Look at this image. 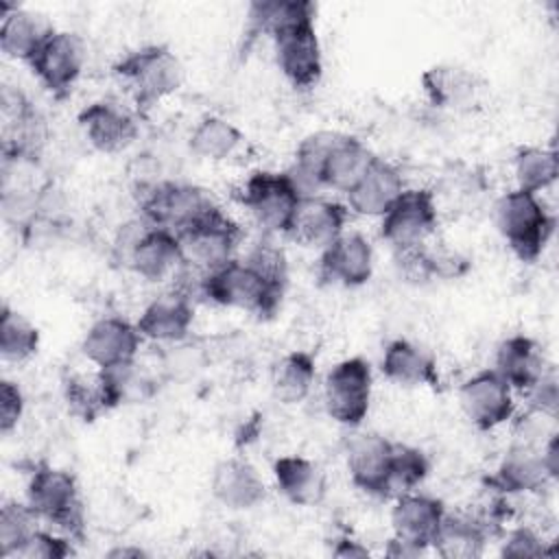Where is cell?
Here are the masks:
<instances>
[{
	"label": "cell",
	"mask_w": 559,
	"mask_h": 559,
	"mask_svg": "<svg viewBox=\"0 0 559 559\" xmlns=\"http://www.w3.org/2000/svg\"><path fill=\"white\" fill-rule=\"evenodd\" d=\"M85 59L87 50L81 35L55 28L26 61V66L41 87H46L57 100H63L76 85L85 68Z\"/></svg>",
	"instance_id": "9c48e42d"
},
{
	"label": "cell",
	"mask_w": 559,
	"mask_h": 559,
	"mask_svg": "<svg viewBox=\"0 0 559 559\" xmlns=\"http://www.w3.org/2000/svg\"><path fill=\"white\" fill-rule=\"evenodd\" d=\"M371 391V362L362 356L343 358L330 367L323 380L325 413L341 426L358 428L369 415Z\"/></svg>",
	"instance_id": "52a82bcc"
},
{
	"label": "cell",
	"mask_w": 559,
	"mask_h": 559,
	"mask_svg": "<svg viewBox=\"0 0 559 559\" xmlns=\"http://www.w3.org/2000/svg\"><path fill=\"white\" fill-rule=\"evenodd\" d=\"M76 122L85 140L100 153H120L129 144H133L140 133L138 114L122 103L109 98L85 105L79 111Z\"/></svg>",
	"instance_id": "4fadbf2b"
},
{
	"label": "cell",
	"mask_w": 559,
	"mask_h": 559,
	"mask_svg": "<svg viewBox=\"0 0 559 559\" xmlns=\"http://www.w3.org/2000/svg\"><path fill=\"white\" fill-rule=\"evenodd\" d=\"M459 404L467 421L480 432H489L515 415L513 389L493 367L474 373L461 384Z\"/></svg>",
	"instance_id": "7c38bea8"
},
{
	"label": "cell",
	"mask_w": 559,
	"mask_h": 559,
	"mask_svg": "<svg viewBox=\"0 0 559 559\" xmlns=\"http://www.w3.org/2000/svg\"><path fill=\"white\" fill-rule=\"evenodd\" d=\"M210 489L216 502L231 511H249L266 498L258 469L242 456H227L214 465Z\"/></svg>",
	"instance_id": "44dd1931"
},
{
	"label": "cell",
	"mask_w": 559,
	"mask_h": 559,
	"mask_svg": "<svg viewBox=\"0 0 559 559\" xmlns=\"http://www.w3.org/2000/svg\"><path fill=\"white\" fill-rule=\"evenodd\" d=\"M489 535V528L476 515L445 511L430 548L443 559H474L485 552Z\"/></svg>",
	"instance_id": "f546056e"
},
{
	"label": "cell",
	"mask_w": 559,
	"mask_h": 559,
	"mask_svg": "<svg viewBox=\"0 0 559 559\" xmlns=\"http://www.w3.org/2000/svg\"><path fill=\"white\" fill-rule=\"evenodd\" d=\"M317 378V358L306 349H295L277 360L271 376V389L282 404L304 402Z\"/></svg>",
	"instance_id": "1f68e13d"
},
{
	"label": "cell",
	"mask_w": 559,
	"mask_h": 559,
	"mask_svg": "<svg viewBox=\"0 0 559 559\" xmlns=\"http://www.w3.org/2000/svg\"><path fill=\"white\" fill-rule=\"evenodd\" d=\"M255 271H260L269 282L284 288L288 286V260L286 253L271 240L258 242L245 258Z\"/></svg>",
	"instance_id": "b9f144b4"
},
{
	"label": "cell",
	"mask_w": 559,
	"mask_h": 559,
	"mask_svg": "<svg viewBox=\"0 0 559 559\" xmlns=\"http://www.w3.org/2000/svg\"><path fill=\"white\" fill-rule=\"evenodd\" d=\"M238 201L264 234H288L301 197L284 170H253L240 183Z\"/></svg>",
	"instance_id": "8992f818"
},
{
	"label": "cell",
	"mask_w": 559,
	"mask_h": 559,
	"mask_svg": "<svg viewBox=\"0 0 559 559\" xmlns=\"http://www.w3.org/2000/svg\"><path fill=\"white\" fill-rule=\"evenodd\" d=\"M332 555L341 557V559H365V557H369V548L362 546L358 539L343 535V537L334 539Z\"/></svg>",
	"instance_id": "bcb514c9"
},
{
	"label": "cell",
	"mask_w": 559,
	"mask_h": 559,
	"mask_svg": "<svg viewBox=\"0 0 559 559\" xmlns=\"http://www.w3.org/2000/svg\"><path fill=\"white\" fill-rule=\"evenodd\" d=\"M373 275V247L360 231H343L319 255V277L328 284L358 288Z\"/></svg>",
	"instance_id": "5bb4252c"
},
{
	"label": "cell",
	"mask_w": 559,
	"mask_h": 559,
	"mask_svg": "<svg viewBox=\"0 0 559 559\" xmlns=\"http://www.w3.org/2000/svg\"><path fill=\"white\" fill-rule=\"evenodd\" d=\"M98 382L107 411L127 402H138L148 389V380L144 378L135 360L109 369H98Z\"/></svg>",
	"instance_id": "8d00e7d4"
},
{
	"label": "cell",
	"mask_w": 559,
	"mask_h": 559,
	"mask_svg": "<svg viewBox=\"0 0 559 559\" xmlns=\"http://www.w3.org/2000/svg\"><path fill=\"white\" fill-rule=\"evenodd\" d=\"M493 223L511 253L520 262L533 264L552 238L557 221L539 194L513 188L496 199Z\"/></svg>",
	"instance_id": "7a4b0ae2"
},
{
	"label": "cell",
	"mask_w": 559,
	"mask_h": 559,
	"mask_svg": "<svg viewBox=\"0 0 559 559\" xmlns=\"http://www.w3.org/2000/svg\"><path fill=\"white\" fill-rule=\"evenodd\" d=\"M245 142L242 131L223 116H205L190 131V151L207 162L229 159Z\"/></svg>",
	"instance_id": "d6a6232c"
},
{
	"label": "cell",
	"mask_w": 559,
	"mask_h": 559,
	"mask_svg": "<svg viewBox=\"0 0 559 559\" xmlns=\"http://www.w3.org/2000/svg\"><path fill=\"white\" fill-rule=\"evenodd\" d=\"M37 513L28 507V502L7 500L0 509V555L11 557V552L35 531L39 528Z\"/></svg>",
	"instance_id": "f35d334b"
},
{
	"label": "cell",
	"mask_w": 559,
	"mask_h": 559,
	"mask_svg": "<svg viewBox=\"0 0 559 559\" xmlns=\"http://www.w3.org/2000/svg\"><path fill=\"white\" fill-rule=\"evenodd\" d=\"M421 90L430 105L437 109H465L472 107L480 92L478 76L454 63H437L421 74Z\"/></svg>",
	"instance_id": "4316f807"
},
{
	"label": "cell",
	"mask_w": 559,
	"mask_h": 559,
	"mask_svg": "<svg viewBox=\"0 0 559 559\" xmlns=\"http://www.w3.org/2000/svg\"><path fill=\"white\" fill-rule=\"evenodd\" d=\"M500 555L515 557V559H533V557L550 555V550L537 531H533L531 526H518L507 533L500 546Z\"/></svg>",
	"instance_id": "7bdbcfd3"
},
{
	"label": "cell",
	"mask_w": 559,
	"mask_h": 559,
	"mask_svg": "<svg viewBox=\"0 0 559 559\" xmlns=\"http://www.w3.org/2000/svg\"><path fill=\"white\" fill-rule=\"evenodd\" d=\"M142 334L135 323L122 317H103L94 321L81 338V354L98 369L133 362L142 347Z\"/></svg>",
	"instance_id": "9a60e30c"
},
{
	"label": "cell",
	"mask_w": 559,
	"mask_h": 559,
	"mask_svg": "<svg viewBox=\"0 0 559 559\" xmlns=\"http://www.w3.org/2000/svg\"><path fill=\"white\" fill-rule=\"evenodd\" d=\"M0 50L9 59L28 61L55 31L46 15L20 4L0 2Z\"/></svg>",
	"instance_id": "d4e9b609"
},
{
	"label": "cell",
	"mask_w": 559,
	"mask_h": 559,
	"mask_svg": "<svg viewBox=\"0 0 559 559\" xmlns=\"http://www.w3.org/2000/svg\"><path fill=\"white\" fill-rule=\"evenodd\" d=\"M271 41L280 72L295 90H310L321 81L323 55L314 17L280 31Z\"/></svg>",
	"instance_id": "8fae6325"
},
{
	"label": "cell",
	"mask_w": 559,
	"mask_h": 559,
	"mask_svg": "<svg viewBox=\"0 0 559 559\" xmlns=\"http://www.w3.org/2000/svg\"><path fill=\"white\" fill-rule=\"evenodd\" d=\"M76 555L74 539L63 533H50L35 528L13 552L9 559H68Z\"/></svg>",
	"instance_id": "ab89813d"
},
{
	"label": "cell",
	"mask_w": 559,
	"mask_h": 559,
	"mask_svg": "<svg viewBox=\"0 0 559 559\" xmlns=\"http://www.w3.org/2000/svg\"><path fill=\"white\" fill-rule=\"evenodd\" d=\"M550 474L542 459V448L511 441L509 450L500 459L496 472L489 476V485L498 493H542L550 483Z\"/></svg>",
	"instance_id": "603a6c76"
},
{
	"label": "cell",
	"mask_w": 559,
	"mask_h": 559,
	"mask_svg": "<svg viewBox=\"0 0 559 559\" xmlns=\"http://www.w3.org/2000/svg\"><path fill=\"white\" fill-rule=\"evenodd\" d=\"M39 349V330L22 312L2 304L0 310V356L4 362H26Z\"/></svg>",
	"instance_id": "e575fe53"
},
{
	"label": "cell",
	"mask_w": 559,
	"mask_h": 559,
	"mask_svg": "<svg viewBox=\"0 0 559 559\" xmlns=\"http://www.w3.org/2000/svg\"><path fill=\"white\" fill-rule=\"evenodd\" d=\"M380 371L389 382L400 386H430L439 389L441 378L435 358L408 338H393L386 343Z\"/></svg>",
	"instance_id": "484cf974"
},
{
	"label": "cell",
	"mask_w": 559,
	"mask_h": 559,
	"mask_svg": "<svg viewBox=\"0 0 559 559\" xmlns=\"http://www.w3.org/2000/svg\"><path fill=\"white\" fill-rule=\"evenodd\" d=\"M373 159L376 155L362 140L349 133H341L321 166L323 190H338L347 194Z\"/></svg>",
	"instance_id": "f1b7e54d"
},
{
	"label": "cell",
	"mask_w": 559,
	"mask_h": 559,
	"mask_svg": "<svg viewBox=\"0 0 559 559\" xmlns=\"http://www.w3.org/2000/svg\"><path fill=\"white\" fill-rule=\"evenodd\" d=\"M552 365L546 362V356L535 338L526 334H511L496 347L493 369L507 380V384L526 393Z\"/></svg>",
	"instance_id": "cb8c5ba5"
},
{
	"label": "cell",
	"mask_w": 559,
	"mask_h": 559,
	"mask_svg": "<svg viewBox=\"0 0 559 559\" xmlns=\"http://www.w3.org/2000/svg\"><path fill=\"white\" fill-rule=\"evenodd\" d=\"M284 288L269 282L260 271H255L247 260H229L221 269L203 275L201 297L223 306L236 308L258 319H269L280 310Z\"/></svg>",
	"instance_id": "277c9868"
},
{
	"label": "cell",
	"mask_w": 559,
	"mask_h": 559,
	"mask_svg": "<svg viewBox=\"0 0 559 559\" xmlns=\"http://www.w3.org/2000/svg\"><path fill=\"white\" fill-rule=\"evenodd\" d=\"M524 397H526V408H535V411H542V413H548V415L557 417V411H559V380H557L555 369L550 367L524 393Z\"/></svg>",
	"instance_id": "ee69618b"
},
{
	"label": "cell",
	"mask_w": 559,
	"mask_h": 559,
	"mask_svg": "<svg viewBox=\"0 0 559 559\" xmlns=\"http://www.w3.org/2000/svg\"><path fill=\"white\" fill-rule=\"evenodd\" d=\"M273 480L277 491L297 507H314L325 498V474L306 456H277L273 461Z\"/></svg>",
	"instance_id": "83f0119b"
},
{
	"label": "cell",
	"mask_w": 559,
	"mask_h": 559,
	"mask_svg": "<svg viewBox=\"0 0 559 559\" xmlns=\"http://www.w3.org/2000/svg\"><path fill=\"white\" fill-rule=\"evenodd\" d=\"M177 238L181 240L186 264L192 271L207 275L234 260L242 229L216 205L210 214H205Z\"/></svg>",
	"instance_id": "ba28073f"
},
{
	"label": "cell",
	"mask_w": 559,
	"mask_h": 559,
	"mask_svg": "<svg viewBox=\"0 0 559 559\" xmlns=\"http://www.w3.org/2000/svg\"><path fill=\"white\" fill-rule=\"evenodd\" d=\"M308 17H317V4L310 0H255L247 7L245 33L251 39L260 35L273 39L280 31Z\"/></svg>",
	"instance_id": "4dcf8cb0"
},
{
	"label": "cell",
	"mask_w": 559,
	"mask_h": 559,
	"mask_svg": "<svg viewBox=\"0 0 559 559\" xmlns=\"http://www.w3.org/2000/svg\"><path fill=\"white\" fill-rule=\"evenodd\" d=\"M63 397L68 411L83 421H94L100 413L107 411L98 373L94 378H87L83 373H68L63 378Z\"/></svg>",
	"instance_id": "74e56055"
},
{
	"label": "cell",
	"mask_w": 559,
	"mask_h": 559,
	"mask_svg": "<svg viewBox=\"0 0 559 559\" xmlns=\"http://www.w3.org/2000/svg\"><path fill=\"white\" fill-rule=\"evenodd\" d=\"M24 393L13 380L0 382V432L11 435L24 415Z\"/></svg>",
	"instance_id": "f6af8a7d"
},
{
	"label": "cell",
	"mask_w": 559,
	"mask_h": 559,
	"mask_svg": "<svg viewBox=\"0 0 559 559\" xmlns=\"http://www.w3.org/2000/svg\"><path fill=\"white\" fill-rule=\"evenodd\" d=\"M445 507L439 498L411 491L393 498L391 507V528L393 537L408 542L424 552L430 550L432 539L443 522Z\"/></svg>",
	"instance_id": "d6986e66"
},
{
	"label": "cell",
	"mask_w": 559,
	"mask_h": 559,
	"mask_svg": "<svg viewBox=\"0 0 559 559\" xmlns=\"http://www.w3.org/2000/svg\"><path fill=\"white\" fill-rule=\"evenodd\" d=\"M349 218H352V212L347 203L328 199L323 194L306 197L299 201L286 236H290L293 240L306 247L325 249L332 240H336L345 231Z\"/></svg>",
	"instance_id": "e0dca14e"
},
{
	"label": "cell",
	"mask_w": 559,
	"mask_h": 559,
	"mask_svg": "<svg viewBox=\"0 0 559 559\" xmlns=\"http://www.w3.org/2000/svg\"><path fill=\"white\" fill-rule=\"evenodd\" d=\"M428 472L430 459L424 450L406 443H395L386 476V498L417 491V487L428 478Z\"/></svg>",
	"instance_id": "d590c367"
},
{
	"label": "cell",
	"mask_w": 559,
	"mask_h": 559,
	"mask_svg": "<svg viewBox=\"0 0 559 559\" xmlns=\"http://www.w3.org/2000/svg\"><path fill=\"white\" fill-rule=\"evenodd\" d=\"M124 266L151 284L175 280L186 266L181 240L177 234L151 225L133 247Z\"/></svg>",
	"instance_id": "ac0fdd59"
},
{
	"label": "cell",
	"mask_w": 559,
	"mask_h": 559,
	"mask_svg": "<svg viewBox=\"0 0 559 559\" xmlns=\"http://www.w3.org/2000/svg\"><path fill=\"white\" fill-rule=\"evenodd\" d=\"M395 441L378 432H358L347 441V472L352 483L373 498L386 500V476Z\"/></svg>",
	"instance_id": "2e32d148"
},
{
	"label": "cell",
	"mask_w": 559,
	"mask_h": 559,
	"mask_svg": "<svg viewBox=\"0 0 559 559\" xmlns=\"http://www.w3.org/2000/svg\"><path fill=\"white\" fill-rule=\"evenodd\" d=\"M140 216L151 225L164 227L177 236L210 214L216 203L207 190L183 181H153L140 186Z\"/></svg>",
	"instance_id": "5b68a950"
},
{
	"label": "cell",
	"mask_w": 559,
	"mask_h": 559,
	"mask_svg": "<svg viewBox=\"0 0 559 559\" xmlns=\"http://www.w3.org/2000/svg\"><path fill=\"white\" fill-rule=\"evenodd\" d=\"M384 555H389V557H402V559H413V557L424 555V550L417 548V546H413V544H408V542H402V539H397V537H391L389 544H386V548H384Z\"/></svg>",
	"instance_id": "7dc6e473"
},
{
	"label": "cell",
	"mask_w": 559,
	"mask_h": 559,
	"mask_svg": "<svg viewBox=\"0 0 559 559\" xmlns=\"http://www.w3.org/2000/svg\"><path fill=\"white\" fill-rule=\"evenodd\" d=\"M26 502L39 520L52 524L76 544L85 539V504L79 483L68 469L37 463L26 483Z\"/></svg>",
	"instance_id": "3957f363"
},
{
	"label": "cell",
	"mask_w": 559,
	"mask_h": 559,
	"mask_svg": "<svg viewBox=\"0 0 559 559\" xmlns=\"http://www.w3.org/2000/svg\"><path fill=\"white\" fill-rule=\"evenodd\" d=\"M439 227L437 192L430 188H406L380 218V238L393 249L426 245Z\"/></svg>",
	"instance_id": "30bf717a"
},
{
	"label": "cell",
	"mask_w": 559,
	"mask_h": 559,
	"mask_svg": "<svg viewBox=\"0 0 559 559\" xmlns=\"http://www.w3.org/2000/svg\"><path fill=\"white\" fill-rule=\"evenodd\" d=\"M109 559H142L148 557V552L140 546H116L105 552Z\"/></svg>",
	"instance_id": "c3c4849f"
},
{
	"label": "cell",
	"mask_w": 559,
	"mask_h": 559,
	"mask_svg": "<svg viewBox=\"0 0 559 559\" xmlns=\"http://www.w3.org/2000/svg\"><path fill=\"white\" fill-rule=\"evenodd\" d=\"M116 79L127 87L135 111H146L173 96L186 81L181 59L164 44H148L114 63Z\"/></svg>",
	"instance_id": "6da1fadb"
},
{
	"label": "cell",
	"mask_w": 559,
	"mask_h": 559,
	"mask_svg": "<svg viewBox=\"0 0 559 559\" xmlns=\"http://www.w3.org/2000/svg\"><path fill=\"white\" fill-rule=\"evenodd\" d=\"M393 266H395L397 275L413 286H424V284L437 280L432 255L426 245L393 249Z\"/></svg>",
	"instance_id": "60d3db41"
},
{
	"label": "cell",
	"mask_w": 559,
	"mask_h": 559,
	"mask_svg": "<svg viewBox=\"0 0 559 559\" xmlns=\"http://www.w3.org/2000/svg\"><path fill=\"white\" fill-rule=\"evenodd\" d=\"M515 188L533 194L548 190L559 175V162L555 148L548 146H522L513 155Z\"/></svg>",
	"instance_id": "836d02e7"
},
{
	"label": "cell",
	"mask_w": 559,
	"mask_h": 559,
	"mask_svg": "<svg viewBox=\"0 0 559 559\" xmlns=\"http://www.w3.org/2000/svg\"><path fill=\"white\" fill-rule=\"evenodd\" d=\"M404 190L406 181L400 168L382 157H376L356 186L345 194L347 207L358 216L382 218Z\"/></svg>",
	"instance_id": "ffe728a7"
},
{
	"label": "cell",
	"mask_w": 559,
	"mask_h": 559,
	"mask_svg": "<svg viewBox=\"0 0 559 559\" xmlns=\"http://www.w3.org/2000/svg\"><path fill=\"white\" fill-rule=\"evenodd\" d=\"M194 321V301L179 290L164 293L144 306L135 328L142 338L155 343H181L188 338Z\"/></svg>",
	"instance_id": "7402d4cb"
}]
</instances>
